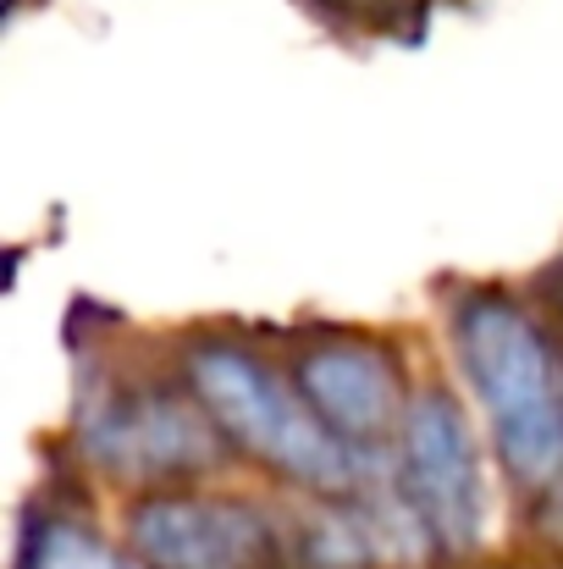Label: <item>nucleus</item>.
Masks as SVG:
<instances>
[{
	"label": "nucleus",
	"mask_w": 563,
	"mask_h": 569,
	"mask_svg": "<svg viewBox=\"0 0 563 569\" xmlns=\"http://www.w3.org/2000/svg\"><path fill=\"white\" fill-rule=\"evenodd\" d=\"M128 548L144 569H277V531L254 503L150 492L128 509Z\"/></svg>",
	"instance_id": "4"
},
{
	"label": "nucleus",
	"mask_w": 563,
	"mask_h": 569,
	"mask_svg": "<svg viewBox=\"0 0 563 569\" xmlns=\"http://www.w3.org/2000/svg\"><path fill=\"white\" fill-rule=\"evenodd\" d=\"M83 442L122 481H178L221 459V426L210 420V409L161 387L105 398L89 415Z\"/></svg>",
	"instance_id": "5"
},
{
	"label": "nucleus",
	"mask_w": 563,
	"mask_h": 569,
	"mask_svg": "<svg viewBox=\"0 0 563 569\" xmlns=\"http://www.w3.org/2000/svg\"><path fill=\"white\" fill-rule=\"evenodd\" d=\"M326 6H343V11H360V17H386V11H398L409 0H326Z\"/></svg>",
	"instance_id": "8"
},
{
	"label": "nucleus",
	"mask_w": 563,
	"mask_h": 569,
	"mask_svg": "<svg viewBox=\"0 0 563 569\" xmlns=\"http://www.w3.org/2000/svg\"><path fill=\"white\" fill-rule=\"evenodd\" d=\"M22 569H144L133 559H122L117 548H105L94 531H83L78 520H44L28 537Z\"/></svg>",
	"instance_id": "7"
},
{
	"label": "nucleus",
	"mask_w": 563,
	"mask_h": 569,
	"mask_svg": "<svg viewBox=\"0 0 563 569\" xmlns=\"http://www.w3.org/2000/svg\"><path fill=\"white\" fill-rule=\"evenodd\" d=\"M299 392L360 453H375V442L386 431H398L403 415H409L392 355L375 349V343H360V338H338V343L304 349V360H299Z\"/></svg>",
	"instance_id": "6"
},
{
	"label": "nucleus",
	"mask_w": 563,
	"mask_h": 569,
	"mask_svg": "<svg viewBox=\"0 0 563 569\" xmlns=\"http://www.w3.org/2000/svg\"><path fill=\"white\" fill-rule=\"evenodd\" d=\"M453 343L475 381L497 459L536 503H563V355L503 293H475L453 310Z\"/></svg>",
	"instance_id": "1"
},
{
	"label": "nucleus",
	"mask_w": 563,
	"mask_h": 569,
	"mask_svg": "<svg viewBox=\"0 0 563 569\" xmlns=\"http://www.w3.org/2000/svg\"><path fill=\"white\" fill-rule=\"evenodd\" d=\"M398 476L409 515L442 553H470L486 531V481L464 409L448 392L409 398L398 426Z\"/></svg>",
	"instance_id": "3"
},
{
	"label": "nucleus",
	"mask_w": 563,
	"mask_h": 569,
	"mask_svg": "<svg viewBox=\"0 0 563 569\" xmlns=\"http://www.w3.org/2000/svg\"><path fill=\"white\" fill-rule=\"evenodd\" d=\"M188 381L199 403L210 409V420L221 426V437H232L243 453L282 470L288 481L326 498H349V492H365V481L375 476V453L349 448L310 409L299 381H282L249 349L199 343L188 355Z\"/></svg>",
	"instance_id": "2"
}]
</instances>
